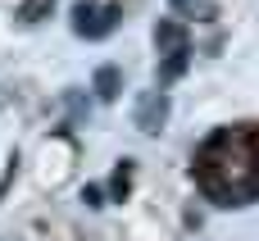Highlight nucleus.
<instances>
[{
  "mask_svg": "<svg viewBox=\"0 0 259 241\" xmlns=\"http://www.w3.org/2000/svg\"><path fill=\"white\" fill-rule=\"evenodd\" d=\"M164 118H168V100L164 96H141V105H137V128L141 132H159L164 128Z\"/></svg>",
  "mask_w": 259,
  "mask_h": 241,
  "instance_id": "3",
  "label": "nucleus"
},
{
  "mask_svg": "<svg viewBox=\"0 0 259 241\" xmlns=\"http://www.w3.org/2000/svg\"><path fill=\"white\" fill-rule=\"evenodd\" d=\"M96 96L100 100H114L118 96V68H100L96 73Z\"/></svg>",
  "mask_w": 259,
  "mask_h": 241,
  "instance_id": "4",
  "label": "nucleus"
},
{
  "mask_svg": "<svg viewBox=\"0 0 259 241\" xmlns=\"http://www.w3.org/2000/svg\"><path fill=\"white\" fill-rule=\"evenodd\" d=\"M114 23H118V9H96V5H77L73 9V27L82 36H105Z\"/></svg>",
  "mask_w": 259,
  "mask_h": 241,
  "instance_id": "2",
  "label": "nucleus"
},
{
  "mask_svg": "<svg viewBox=\"0 0 259 241\" xmlns=\"http://www.w3.org/2000/svg\"><path fill=\"white\" fill-rule=\"evenodd\" d=\"M155 46L164 55V77H178L187 68V32H182V23L178 18H164L155 27Z\"/></svg>",
  "mask_w": 259,
  "mask_h": 241,
  "instance_id": "1",
  "label": "nucleus"
},
{
  "mask_svg": "<svg viewBox=\"0 0 259 241\" xmlns=\"http://www.w3.org/2000/svg\"><path fill=\"white\" fill-rule=\"evenodd\" d=\"M50 5H55V0H27V5L18 9V18H23V23H36V18H41Z\"/></svg>",
  "mask_w": 259,
  "mask_h": 241,
  "instance_id": "5",
  "label": "nucleus"
}]
</instances>
